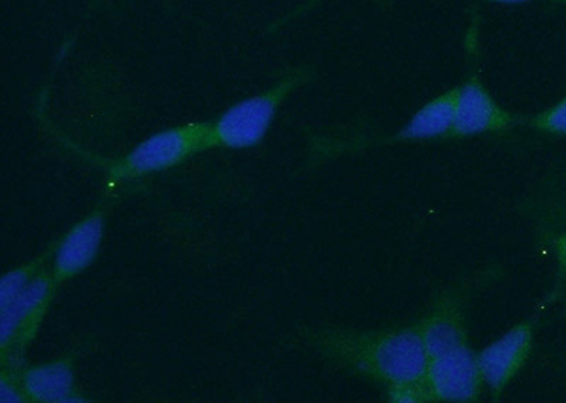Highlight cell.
<instances>
[{
	"label": "cell",
	"instance_id": "1",
	"mask_svg": "<svg viewBox=\"0 0 566 403\" xmlns=\"http://www.w3.org/2000/svg\"><path fill=\"white\" fill-rule=\"evenodd\" d=\"M306 340L353 374L387 386L422 381L427 374L429 357L419 327L377 332L325 329L310 332Z\"/></svg>",
	"mask_w": 566,
	"mask_h": 403
},
{
	"label": "cell",
	"instance_id": "2",
	"mask_svg": "<svg viewBox=\"0 0 566 403\" xmlns=\"http://www.w3.org/2000/svg\"><path fill=\"white\" fill-rule=\"evenodd\" d=\"M313 68H293L281 81L266 89L232 105L212 123V146L231 150H245L261 145L270 132L277 109L296 88L310 83Z\"/></svg>",
	"mask_w": 566,
	"mask_h": 403
},
{
	"label": "cell",
	"instance_id": "3",
	"mask_svg": "<svg viewBox=\"0 0 566 403\" xmlns=\"http://www.w3.org/2000/svg\"><path fill=\"white\" fill-rule=\"evenodd\" d=\"M212 146V123H189L142 140L109 168L111 183H120L176 168Z\"/></svg>",
	"mask_w": 566,
	"mask_h": 403
},
{
	"label": "cell",
	"instance_id": "4",
	"mask_svg": "<svg viewBox=\"0 0 566 403\" xmlns=\"http://www.w3.org/2000/svg\"><path fill=\"white\" fill-rule=\"evenodd\" d=\"M57 285L52 272L42 271L8 306L0 309V347L10 360H20L34 339Z\"/></svg>",
	"mask_w": 566,
	"mask_h": 403
},
{
	"label": "cell",
	"instance_id": "5",
	"mask_svg": "<svg viewBox=\"0 0 566 403\" xmlns=\"http://www.w3.org/2000/svg\"><path fill=\"white\" fill-rule=\"evenodd\" d=\"M432 401L474 402L483 390L478 356L469 346L429 359L423 378Z\"/></svg>",
	"mask_w": 566,
	"mask_h": 403
},
{
	"label": "cell",
	"instance_id": "6",
	"mask_svg": "<svg viewBox=\"0 0 566 403\" xmlns=\"http://www.w3.org/2000/svg\"><path fill=\"white\" fill-rule=\"evenodd\" d=\"M490 95L476 74L458 87L457 115L451 138L502 132L522 123Z\"/></svg>",
	"mask_w": 566,
	"mask_h": 403
},
{
	"label": "cell",
	"instance_id": "7",
	"mask_svg": "<svg viewBox=\"0 0 566 403\" xmlns=\"http://www.w3.org/2000/svg\"><path fill=\"white\" fill-rule=\"evenodd\" d=\"M533 342L534 327L530 321H524L480 352V372L494 400L503 395L505 388L525 365L533 350Z\"/></svg>",
	"mask_w": 566,
	"mask_h": 403
},
{
	"label": "cell",
	"instance_id": "8",
	"mask_svg": "<svg viewBox=\"0 0 566 403\" xmlns=\"http://www.w3.org/2000/svg\"><path fill=\"white\" fill-rule=\"evenodd\" d=\"M105 234V211L95 210L55 242L52 276L60 286L88 269L97 259Z\"/></svg>",
	"mask_w": 566,
	"mask_h": 403
},
{
	"label": "cell",
	"instance_id": "9",
	"mask_svg": "<svg viewBox=\"0 0 566 403\" xmlns=\"http://www.w3.org/2000/svg\"><path fill=\"white\" fill-rule=\"evenodd\" d=\"M419 330L429 359L467 347V317L459 294L448 291L439 297L419 326Z\"/></svg>",
	"mask_w": 566,
	"mask_h": 403
},
{
	"label": "cell",
	"instance_id": "10",
	"mask_svg": "<svg viewBox=\"0 0 566 403\" xmlns=\"http://www.w3.org/2000/svg\"><path fill=\"white\" fill-rule=\"evenodd\" d=\"M20 384L30 402H88L75 388L74 359L71 356L28 368L20 375Z\"/></svg>",
	"mask_w": 566,
	"mask_h": 403
},
{
	"label": "cell",
	"instance_id": "11",
	"mask_svg": "<svg viewBox=\"0 0 566 403\" xmlns=\"http://www.w3.org/2000/svg\"><path fill=\"white\" fill-rule=\"evenodd\" d=\"M458 87L428 100L396 135L386 142H416L451 136L457 115Z\"/></svg>",
	"mask_w": 566,
	"mask_h": 403
},
{
	"label": "cell",
	"instance_id": "12",
	"mask_svg": "<svg viewBox=\"0 0 566 403\" xmlns=\"http://www.w3.org/2000/svg\"><path fill=\"white\" fill-rule=\"evenodd\" d=\"M53 252L54 250L50 248L48 254L20 266L18 269L10 271L3 276L2 284H0V309L8 306L43 271L45 262Z\"/></svg>",
	"mask_w": 566,
	"mask_h": 403
},
{
	"label": "cell",
	"instance_id": "13",
	"mask_svg": "<svg viewBox=\"0 0 566 403\" xmlns=\"http://www.w3.org/2000/svg\"><path fill=\"white\" fill-rule=\"evenodd\" d=\"M527 124L539 132L566 136V95L553 107L527 119Z\"/></svg>",
	"mask_w": 566,
	"mask_h": 403
},
{
	"label": "cell",
	"instance_id": "14",
	"mask_svg": "<svg viewBox=\"0 0 566 403\" xmlns=\"http://www.w3.org/2000/svg\"><path fill=\"white\" fill-rule=\"evenodd\" d=\"M388 401L392 403L433 402L424 381H406L388 385Z\"/></svg>",
	"mask_w": 566,
	"mask_h": 403
},
{
	"label": "cell",
	"instance_id": "15",
	"mask_svg": "<svg viewBox=\"0 0 566 403\" xmlns=\"http://www.w3.org/2000/svg\"><path fill=\"white\" fill-rule=\"evenodd\" d=\"M555 254H557L560 274L566 275V234L555 241Z\"/></svg>",
	"mask_w": 566,
	"mask_h": 403
},
{
	"label": "cell",
	"instance_id": "16",
	"mask_svg": "<svg viewBox=\"0 0 566 403\" xmlns=\"http://www.w3.org/2000/svg\"><path fill=\"white\" fill-rule=\"evenodd\" d=\"M489 2L502 4H523L535 2V0H489ZM544 2L557 3L563 4V7H566V0H544Z\"/></svg>",
	"mask_w": 566,
	"mask_h": 403
},
{
	"label": "cell",
	"instance_id": "17",
	"mask_svg": "<svg viewBox=\"0 0 566 403\" xmlns=\"http://www.w3.org/2000/svg\"><path fill=\"white\" fill-rule=\"evenodd\" d=\"M565 309H566V301H565Z\"/></svg>",
	"mask_w": 566,
	"mask_h": 403
}]
</instances>
